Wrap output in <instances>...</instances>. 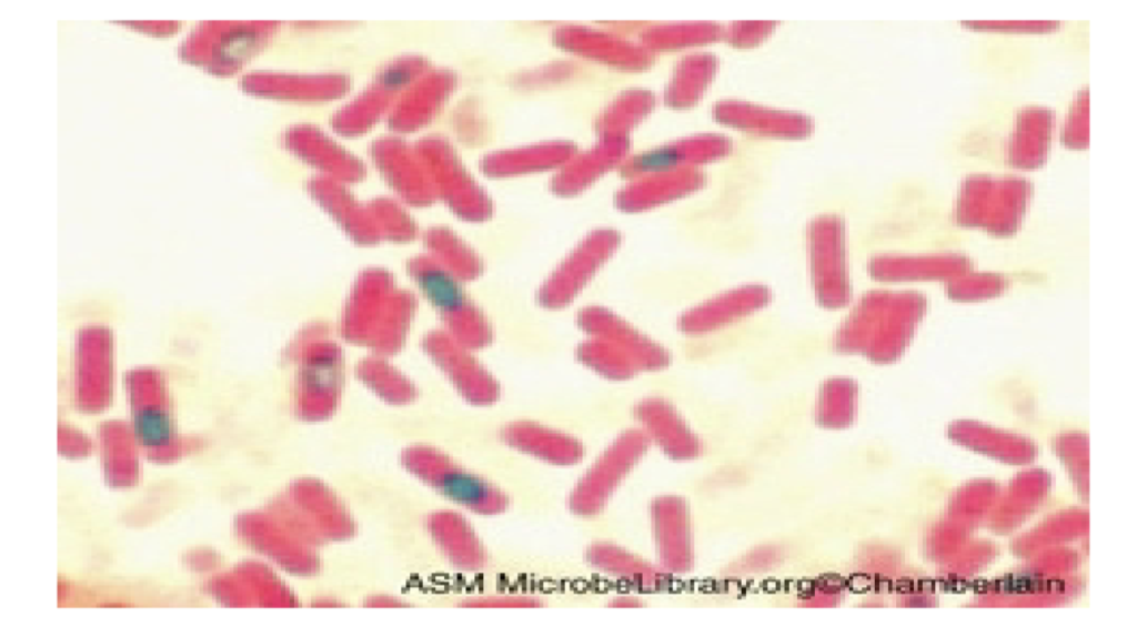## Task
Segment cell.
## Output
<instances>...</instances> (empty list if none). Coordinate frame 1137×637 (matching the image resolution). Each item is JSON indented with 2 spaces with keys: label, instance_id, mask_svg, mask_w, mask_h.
Masks as SVG:
<instances>
[{
  "label": "cell",
  "instance_id": "6da1fadb",
  "mask_svg": "<svg viewBox=\"0 0 1137 637\" xmlns=\"http://www.w3.org/2000/svg\"><path fill=\"white\" fill-rule=\"evenodd\" d=\"M614 247L615 237L610 234L591 236L543 280L536 302L552 311L571 305L592 283Z\"/></svg>",
  "mask_w": 1137,
  "mask_h": 637
},
{
  "label": "cell",
  "instance_id": "7a4b0ae2",
  "mask_svg": "<svg viewBox=\"0 0 1137 637\" xmlns=\"http://www.w3.org/2000/svg\"><path fill=\"white\" fill-rule=\"evenodd\" d=\"M585 336L610 343L630 356L640 371H657L671 363L670 352L626 318L600 305L583 307L576 315Z\"/></svg>",
  "mask_w": 1137,
  "mask_h": 637
},
{
  "label": "cell",
  "instance_id": "3957f363",
  "mask_svg": "<svg viewBox=\"0 0 1137 637\" xmlns=\"http://www.w3.org/2000/svg\"><path fill=\"white\" fill-rule=\"evenodd\" d=\"M771 292L758 284L738 286L688 309L678 318V328L687 335H701L723 328L766 306Z\"/></svg>",
  "mask_w": 1137,
  "mask_h": 637
},
{
  "label": "cell",
  "instance_id": "277c9868",
  "mask_svg": "<svg viewBox=\"0 0 1137 637\" xmlns=\"http://www.w3.org/2000/svg\"><path fill=\"white\" fill-rule=\"evenodd\" d=\"M576 357L591 371L611 380H626L641 372L621 350L594 337L585 336L576 348Z\"/></svg>",
  "mask_w": 1137,
  "mask_h": 637
},
{
  "label": "cell",
  "instance_id": "5b68a950",
  "mask_svg": "<svg viewBox=\"0 0 1137 637\" xmlns=\"http://www.w3.org/2000/svg\"><path fill=\"white\" fill-rule=\"evenodd\" d=\"M134 432L141 444L155 446L170 439L173 425L170 416L163 411L143 410L135 415Z\"/></svg>",
  "mask_w": 1137,
  "mask_h": 637
}]
</instances>
